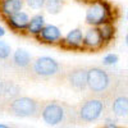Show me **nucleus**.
<instances>
[{"label": "nucleus", "mask_w": 128, "mask_h": 128, "mask_svg": "<svg viewBox=\"0 0 128 128\" xmlns=\"http://www.w3.org/2000/svg\"><path fill=\"white\" fill-rule=\"evenodd\" d=\"M40 115L49 126H58L62 123L78 122L76 108L63 101H44L41 102Z\"/></svg>", "instance_id": "f257e3e1"}, {"label": "nucleus", "mask_w": 128, "mask_h": 128, "mask_svg": "<svg viewBox=\"0 0 128 128\" xmlns=\"http://www.w3.org/2000/svg\"><path fill=\"white\" fill-rule=\"evenodd\" d=\"M8 17H9V24L12 26V27H14V28H17V30L26 28L27 24H28V22H30L28 16L26 13H22L20 10H19V12H17V13H14V14L8 16Z\"/></svg>", "instance_id": "9b49d317"}, {"label": "nucleus", "mask_w": 128, "mask_h": 128, "mask_svg": "<svg viewBox=\"0 0 128 128\" xmlns=\"http://www.w3.org/2000/svg\"><path fill=\"white\" fill-rule=\"evenodd\" d=\"M82 40H83V35H82L81 30L76 28V30L70 31L67 35L64 42L69 46H80V45H82Z\"/></svg>", "instance_id": "ddd939ff"}, {"label": "nucleus", "mask_w": 128, "mask_h": 128, "mask_svg": "<svg viewBox=\"0 0 128 128\" xmlns=\"http://www.w3.org/2000/svg\"><path fill=\"white\" fill-rule=\"evenodd\" d=\"M48 9V12L52 13V14H56L59 13V10L63 5V0H45V4H44Z\"/></svg>", "instance_id": "2eb2a0df"}, {"label": "nucleus", "mask_w": 128, "mask_h": 128, "mask_svg": "<svg viewBox=\"0 0 128 128\" xmlns=\"http://www.w3.org/2000/svg\"><path fill=\"white\" fill-rule=\"evenodd\" d=\"M4 34H5V31H4V30H3L2 27H0V36H3Z\"/></svg>", "instance_id": "412c9836"}, {"label": "nucleus", "mask_w": 128, "mask_h": 128, "mask_svg": "<svg viewBox=\"0 0 128 128\" xmlns=\"http://www.w3.org/2000/svg\"><path fill=\"white\" fill-rule=\"evenodd\" d=\"M26 3L28 6H31L32 9H40L44 6L45 0H26Z\"/></svg>", "instance_id": "a211bd4d"}, {"label": "nucleus", "mask_w": 128, "mask_h": 128, "mask_svg": "<svg viewBox=\"0 0 128 128\" xmlns=\"http://www.w3.org/2000/svg\"><path fill=\"white\" fill-rule=\"evenodd\" d=\"M106 127H116V124H114V123H112V122H108V124H105Z\"/></svg>", "instance_id": "aec40b11"}, {"label": "nucleus", "mask_w": 128, "mask_h": 128, "mask_svg": "<svg viewBox=\"0 0 128 128\" xmlns=\"http://www.w3.org/2000/svg\"><path fill=\"white\" fill-rule=\"evenodd\" d=\"M100 34H101V37L102 40H110L112 36H113V27L110 24H102L101 28H99Z\"/></svg>", "instance_id": "dca6fc26"}, {"label": "nucleus", "mask_w": 128, "mask_h": 128, "mask_svg": "<svg viewBox=\"0 0 128 128\" xmlns=\"http://www.w3.org/2000/svg\"><path fill=\"white\" fill-rule=\"evenodd\" d=\"M13 63L19 69H28L31 66V55L23 49H18L13 54Z\"/></svg>", "instance_id": "1a4fd4ad"}, {"label": "nucleus", "mask_w": 128, "mask_h": 128, "mask_svg": "<svg viewBox=\"0 0 128 128\" xmlns=\"http://www.w3.org/2000/svg\"><path fill=\"white\" fill-rule=\"evenodd\" d=\"M23 6V0H5L3 3L2 8H3V13L6 16L14 14L17 12H19Z\"/></svg>", "instance_id": "f8f14e48"}, {"label": "nucleus", "mask_w": 128, "mask_h": 128, "mask_svg": "<svg viewBox=\"0 0 128 128\" xmlns=\"http://www.w3.org/2000/svg\"><path fill=\"white\" fill-rule=\"evenodd\" d=\"M40 35H41L42 40H45L48 42H55V41L60 40V37H62L60 30L55 26H51V24L42 27L40 31Z\"/></svg>", "instance_id": "9d476101"}, {"label": "nucleus", "mask_w": 128, "mask_h": 128, "mask_svg": "<svg viewBox=\"0 0 128 128\" xmlns=\"http://www.w3.org/2000/svg\"><path fill=\"white\" fill-rule=\"evenodd\" d=\"M28 69L37 78H49L56 76L59 73L60 66L56 60L49 56H41L37 58L35 62H32Z\"/></svg>", "instance_id": "39448f33"}, {"label": "nucleus", "mask_w": 128, "mask_h": 128, "mask_svg": "<svg viewBox=\"0 0 128 128\" xmlns=\"http://www.w3.org/2000/svg\"><path fill=\"white\" fill-rule=\"evenodd\" d=\"M6 126H4V124H0V128H5Z\"/></svg>", "instance_id": "4be33fe9"}, {"label": "nucleus", "mask_w": 128, "mask_h": 128, "mask_svg": "<svg viewBox=\"0 0 128 128\" xmlns=\"http://www.w3.org/2000/svg\"><path fill=\"white\" fill-rule=\"evenodd\" d=\"M102 37H101V34L99 28H91L86 32V35H84L83 40H82V44L87 48H99L101 44H102Z\"/></svg>", "instance_id": "6e6552de"}, {"label": "nucleus", "mask_w": 128, "mask_h": 128, "mask_svg": "<svg viewBox=\"0 0 128 128\" xmlns=\"http://www.w3.org/2000/svg\"><path fill=\"white\" fill-rule=\"evenodd\" d=\"M116 62H118V56L115 54H109L104 58V64H106V66H110V64H114Z\"/></svg>", "instance_id": "6ab92c4d"}, {"label": "nucleus", "mask_w": 128, "mask_h": 128, "mask_svg": "<svg viewBox=\"0 0 128 128\" xmlns=\"http://www.w3.org/2000/svg\"><path fill=\"white\" fill-rule=\"evenodd\" d=\"M114 84V77L99 67L87 69V88L94 94H108Z\"/></svg>", "instance_id": "20e7f679"}, {"label": "nucleus", "mask_w": 128, "mask_h": 128, "mask_svg": "<svg viewBox=\"0 0 128 128\" xmlns=\"http://www.w3.org/2000/svg\"><path fill=\"white\" fill-rule=\"evenodd\" d=\"M42 27H44V17H42V16L34 17L28 22V24H27L28 32H30V34H34V35L40 34V31H41Z\"/></svg>", "instance_id": "4468645a"}, {"label": "nucleus", "mask_w": 128, "mask_h": 128, "mask_svg": "<svg viewBox=\"0 0 128 128\" xmlns=\"http://www.w3.org/2000/svg\"><path fill=\"white\" fill-rule=\"evenodd\" d=\"M108 18V9L104 3H94L86 13V22L88 24H102Z\"/></svg>", "instance_id": "0eeeda50"}, {"label": "nucleus", "mask_w": 128, "mask_h": 128, "mask_svg": "<svg viewBox=\"0 0 128 128\" xmlns=\"http://www.w3.org/2000/svg\"><path fill=\"white\" fill-rule=\"evenodd\" d=\"M110 102L106 94H94L86 96L84 100L76 108L78 122H94L99 119Z\"/></svg>", "instance_id": "f03ea898"}, {"label": "nucleus", "mask_w": 128, "mask_h": 128, "mask_svg": "<svg viewBox=\"0 0 128 128\" xmlns=\"http://www.w3.org/2000/svg\"><path fill=\"white\" fill-rule=\"evenodd\" d=\"M41 110V101H37L32 98L27 96H17L8 101L3 112H6L8 114H12L14 116H22V118H37Z\"/></svg>", "instance_id": "7ed1b4c3"}, {"label": "nucleus", "mask_w": 128, "mask_h": 128, "mask_svg": "<svg viewBox=\"0 0 128 128\" xmlns=\"http://www.w3.org/2000/svg\"><path fill=\"white\" fill-rule=\"evenodd\" d=\"M68 84L76 91H84L87 88V69L84 67H74L66 73Z\"/></svg>", "instance_id": "423d86ee"}, {"label": "nucleus", "mask_w": 128, "mask_h": 128, "mask_svg": "<svg viewBox=\"0 0 128 128\" xmlns=\"http://www.w3.org/2000/svg\"><path fill=\"white\" fill-rule=\"evenodd\" d=\"M10 46L4 41H0V59L5 60L10 56Z\"/></svg>", "instance_id": "f3484780"}]
</instances>
